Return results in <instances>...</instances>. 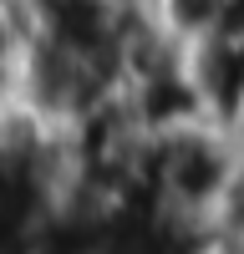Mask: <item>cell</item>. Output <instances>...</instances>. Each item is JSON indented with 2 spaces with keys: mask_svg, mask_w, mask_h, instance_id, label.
Here are the masks:
<instances>
[{
  "mask_svg": "<svg viewBox=\"0 0 244 254\" xmlns=\"http://www.w3.org/2000/svg\"><path fill=\"white\" fill-rule=\"evenodd\" d=\"M122 92H127V107H132L137 127H142L148 137L178 132V127H193V122H214L193 61H178V66L132 76V81H122Z\"/></svg>",
  "mask_w": 244,
  "mask_h": 254,
  "instance_id": "cell-1",
  "label": "cell"
},
{
  "mask_svg": "<svg viewBox=\"0 0 244 254\" xmlns=\"http://www.w3.org/2000/svg\"><path fill=\"white\" fill-rule=\"evenodd\" d=\"M153 10L168 20L183 41H193V46H198V41H209V36L219 31L229 0H153Z\"/></svg>",
  "mask_w": 244,
  "mask_h": 254,
  "instance_id": "cell-2",
  "label": "cell"
},
{
  "mask_svg": "<svg viewBox=\"0 0 244 254\" xmlns=\"http://www.w3.org/2000/svg\"><path fill=\"white\" fill-rule=\"evenodd\" d=\"M234 137H239V163L219 198V214H214V249H244V132H234Z\"/></svg>",
  "mask_w": 244,
  "mask_h": 254,
  "instance_id": "cell-3",
  "label": "cell"
}]
</instances>
